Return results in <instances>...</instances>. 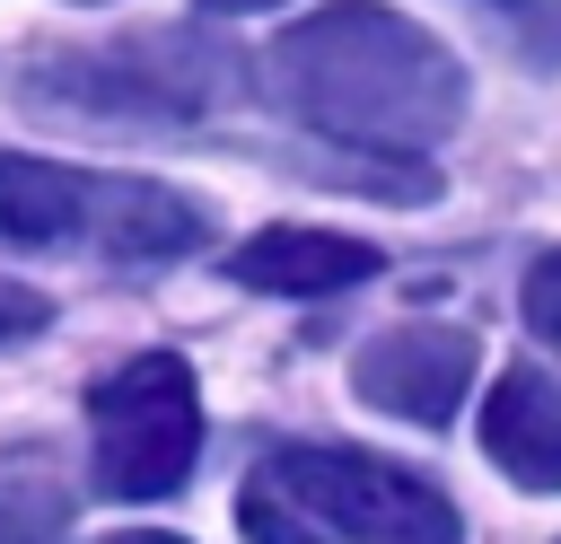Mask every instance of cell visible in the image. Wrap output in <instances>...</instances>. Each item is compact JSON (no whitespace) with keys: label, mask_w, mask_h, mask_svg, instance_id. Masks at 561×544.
Segmentation results:
<instances>
[{"label":"cell","mask_w":561,"mask_h":544,"mask_svg":"<svg viewBox=\"0 0 561 544\" xmlns=\"http://www.w3.org/2000/svg\"><path fill=\"white\" fill-rule=\"evenodd\" d=\"M105 544H184V535H158V526H131V535H105Z\"/></svg>","instance_id":"2e32d148"},{"label":"cell","mask_w":561,"mask_h":544,"mask_svg":"<svg viewBox=\"0 0 561 544\" xmlns=\"http://www.w3.org/2000/svg\"><path fill=\"white\" fill-rule=\"evenodd\" d=\"M35 97H53L44 114H193L219 88V61H193L175 44V26L131 35L114 53H70V61H35L26 70Z\"/></svg>","instance_id":"277c9868"},{"label":"cell","mask_w":561,"mask_h":544,"mask_svg":"<svg viewBox=\"0 0 561 544\" xmlns=\"http://www.w3.org/2000/svg\"><path fill=\"white\" fill-rule=\"evenodd\" d=\"M202 456V386L175 351H140L88 386V474L105 500H167Z\"/></svg>","instance_id":"7a4b0ae2"},{"label":"cell","mask_w":561,"mask_h":544,"mask_svg":"<svg viewBox=\"0 0 561 544\" xmlns=\"http://www.w3.org/2000/svg\"><path fill=\"white\" fill-rule=\"evenodd\" d=\"M202 9H219V18H254V9H280V0H202Z\"/></svg>","instance_id":"9a60e30c"},{"label":"cell","mask_w":561,"mask_h":544,"mask_svg":"<svg viewBox=\"0 0 561 544\" xmlns=\"http://www.w3.org/2000/svg\"><path fill=\"white\" fill-rule=\"evenodd\" d=\"M482 9L508 26V44H517L526 61L561 70V0H482Z\"/></svg>","instance_id":"7c38bea8"},{"label":"cell","mask_w":561,"mask_h":544,"mask_svg":"<svg viewBox=\"0 0 561 544\" xmlns=\"http://www.w3.org/2000/svg\"><path fill=\"white\" fill-rule=\"evenodd\" d=\"M44 325H53V298L26 290V281H0V342H26V333H44Z\"/></svg>","instance_id":"5bb4252c"},{"label":"cell","mask_w":561,"mask_h":544,"mask_svg":"<svg viewBox=\"0 0 561 544\" xmlns=\"http://www.w3.org/2000/svg\"><path fill=\"white\" fill-rule=\"evenodd\" d=\"M473 360H482V342L465 325H386V333L359 342L351 395L368 412H394V421L438 430V421H456V404L473 386Z\"/></svg>","instance_id":"5b68a950"},{"label":"cell","mask_w":561,"mask_h":544,"mask_svg":"<svg viewBox=\"0 0 561 544\" xmlns=\"http://www.w3.org/2000/svg\"><path fill=\"white\" fill-rule=\"evenodd\" d=\"M263 483H280L324 535H351V544H465V518L438 483H421L412 465H386L368 447H272L263 456Z\"/></svg>","instance_id":"3957f363"},{"label":"cell","mask_w":561,"mask_h":544,"mask_svg":"<svg viewBox=\"0 0 561 544\" xmlns=\"http://www.w3.org/2000/svg\"><path fill=\"white\" fill-rule=\"evenodd\" d=\"M70 535V483L44 447L0 456V544H61Z\"/></svg>","instance_id":"30bf717a"},{"label":"cell","mask_w":561,"mask_h":544,"mask_svg":"<svg viewBox=\"0 0 561 544\" xmlns=\"http://www.w3.org/2000/svg\"><path fill=\"white\" fill-rule=\"evenodd\" d=\"M482 456L517 491H561V386L543 369H508L482 395Z\"/></svg>","instance_id":"ba28073f"},{"label":"cell","mask_w":561,"mask_h":544,"mask_svg":"<svg viewBox=\"0 0 561 544\" xmlns=\"http://www.w3.org/2000/svg\"><path fill=\"white\" fill-rule=\"evenodd\" d=\"M263 79L307 132L368 149V158L438 149L465 123V61L386 0H333L298 18L272 44Z\"/></svg>","instance_id":"6da1fadb"},{"label":"cell","mask_w":561,"mask_h":544,"mask_svg":"<svg viewBox=\"0 0 561 544\" xmlns=\"http://www.w3.org/2000/svg\"><path fill=\"white\" fill-rule=\"evenodd\" d=\"M517 307H526V325H535V342H543V351L561 360V246L526 263V290H517Z\"/></svg>","instance_id":"4fadbf2b"},{"label":"cell","mask_w":561,"mask_h":544,"mask_svg":"<svg viewBox=\"0 0 561 544\" xmlns=\"http://www.w3.org/2000/svg\"><path fill=\"white\" fill-rule=\"evenodd\" d=\"M96 228V175L0 149V237L9 246H88Z\"/></svg>","instance_id":"9c48e42d"},{"label":"cell","mask_w":561,"mask_h":544,"mask_svg":"<svg viewBox=\"0 0 561 544\" xmlns=\"http://www.w3.org/2000/svg\"><path fill=\"white\" fill-rule=\"evenodd\" d=\"M210 237L202 202H184L175 184H149V175H96V228L88 246L114 254V263H175Z\"/></svg>","instance_id":"52a82bcc"},{"label":"cell","mask_w":561,"mask_h":544,"mask_svg":"<svg viewBox=\"0 0 561 544\" xmlns=\"http://www.w3.org/2000/svg\"><path fill=\"white\" fill-rule=\"evenodd\" d=\"M386 254L342 237V228H254L237 254H228V281L237 290H272V298H324V290H351L368 281Z\"/></svg>","instance_id":"8992f818"},{"label":"cell","mask_w":561,"mask_h":544,"mask_svg":"<svg viewBox=\"0 0 561 544\" xmlns=\"http://www.w3.org/2000/svg\"><path fill=\"white\" fill-rule=\"evenodd\" d=\"M237 526H245L254 544H324V526H316V518H307L280 483H263V474L237 491Z\"/></svg>","instance_id":"8fae6325"}]
</instances>
